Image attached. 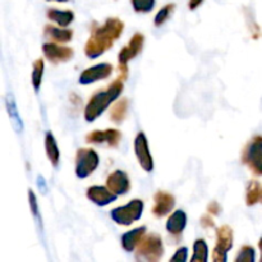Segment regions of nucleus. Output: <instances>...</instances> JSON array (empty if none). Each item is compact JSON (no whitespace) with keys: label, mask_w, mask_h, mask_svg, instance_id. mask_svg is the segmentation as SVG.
<instances>
[{"label":"nucleus","mask_w":262,"mask_h":262,"mask_svg":"<svg viewBox=\"0 0 262 262\" xmlns=\"http://www.w3.org/2000/svg\"><path fill=\"white\" fill-rule=\"evenodd\" d=\"M124 31V22L117 17H110L102 25L94 23L91 35L84 43V55L89 59H97L113 48Z\"/></svg>","instance_id":"nucleus-1"},{"label":"nucleus","mask_w":262,"mask_h":262,"mask_svg":"<svg viewBox=\"0 0 262 262\" xmlns=\"http://www.w3.org/2000/svg\"><path fill=\"white\" fill-rule=\"evenodd\" d=\"M124 81L122 79H115L113 81L109 86L105 87V90H100V91L95 92L91 97H90L89 102H87L86 107L83 112V118L86 122L92 123L102 115V113L113 104L117 101L122 95L123 90H124Z\"/></svg>","instance_id":"nucleus-2"},{"label":"nucleus","mask_w":262,"mask_h":262,"mask_svg":"<svg viewBox=\"0 0 262 262\" xmlns=\"http://www.w3.org/2000/svg\"><path fill=\"white\" fill-rule=\"evenodd\" d=\"M143 45H145V36L137 32L130 37L129 42L119 51V54H118L119 77L118 78L122 79V81H125L128 78V63L142 53Z\"/></svg>","instance_id":"nucleus-3"},{"label":"nucleus","mask_w":262,"mask_h":262,"mask_svg":"<svg viewBox=\"0 0 262 262\" xmlns=\"http://www.w3.org/2000/svg\"><path fill=\"white\" fill-rule=\"evenodd\" d=\"M165 248H164L163 239L158 233H150L142 238L136 251V260L158 262L164 256Z\"/></svg>","instance_id":"nucleus-4"},{"label":"nucleus","mask_w":262,"mask_h":262,"mask_svg":"<svg viewBox=\"0 0 262 262\" xmlns=\"http://www.w3.org/2000/svg\"><path fill=\"white\" fill-rule=\"evenodd\" d=\"M241 161L247 166L256 177H262V136L257 135L251 138L243 147Z\"/></svg>","instance_id":"nucleus-5"},{"label":"nucleus","mask_w":262,"mask_h":262,"mask_svg":"<svg viewBox=\"0 0 262 262\" xmlns=\"http://www.w3.org/2000/svg\"><path fill=\"white\" fill-rule=\"evenodd\" d=\"M145 204L142 200L135 199L130 200L124 206L115 207L110 211V217L113 222L122 227H129L133 223L138 222L143 214Z\"/></svg>","instance_id":"nucleus-6"},{"label":"nucleus","mask_w":262,"mask_h":262,"mask_svg":"<svg viewBox=\"0 0 262 262\" xmlns=\"http://www.w3.org/2000/svg\"><path fill=\"white\" fill-rule=\"evenodd\" d=\"M100 156L94 148H78L74 161V173L79 179H84L94 174L99 168Z\"/></svg>","instance_id":"nucleus-7"},{"label":"nucleus","mask_w":262,"mask_h":262,"mask_svg":"<svg viewBox=\"0 0 262 262\" xmlns=\"http://www.w3.org/2000/svg\"><path fill=\"white\" fill-rule=\"evenodd\" d=\"M133 148H135V155L142 170L146 171V173H151L155 168V164H154V158L150 152L148 141L145 133L138 132L136 135Z\"/></svg>","instance_id":"nucleus-8"},{"label":"nucleus","mask_w":262,"mask_h":262,"mask_svg":"<svg viewBox=\"0 0 262 262\" xmlns=\"http://www.w3.org/2000/svg\"><path fill=\"white\" fill-rule=\"evenodd\" d=\"M86 142L92 145H104L106 143L110 148H117L122 141V132L114 128H107L105 130H92L86 135Z\"/></svg>","instance_id":"nucleus-9"},{"label":"nucleus","mask_w":262,"mask_h":262,"mask_svg":"<svg viewBox=\"0 0 262 262\" xmlns=\"http://www.w3.org/2000/svg\"><path fill=\"white\" fill-rule=\"evenodd\" d=\"M113 64L110 63H100L94 67L84 69L79 76V84L82 86H87V84H92L95 82L104 81V79L109 78L113 74Z\"/></svg>","instance_id":"nucleus-10"},{"label":"nucleus","mask_w":262,"mask_h":262,"mask_svg":"<svg viewBox=\"0 0 262 262\" xmlns=\"http://www.w3.org/2000/svg\"><path fill=\"white\" fill-rule=\"evenodd\" d=\"M42 53L45 58L53 64L67 63L74 55V50L69 46H63L61 43L46 42L42 45Z\"/></svg>","instance_id":"nucleus-11"},{"label":"nucleus","mask_w":262,"mask_h":262,"mask_svg":"<svg viewBox=\"0 0 262 262\" xmlns=\"http://www.w3.org/2000/svg\"><path fill=\"white\" fill-rule=\"evenodd\" d=\"M154 201L155 204H154L151 212L156 219H163V217L170 215L176 207V197L166 191L156 192L154 194Z\"/></svg>","instance_id":"nucleus-12"},{"label":"nucleus","mask_w":262,"mask_h":262,"mask_svg":"<svg viewBox=\"0 0 262 262\" xmlns=\"http://www.w3.org/2000/svg\"><path fill=\"white\" fill-rule=\"evenodd\" d=\"M106 187L117 196H124L130 191V179L123 170H115L106 178Z\"/></svg>","instance_id":"nucleus-13"},{"label":"nucleus","mask_w":262,"mask_h":262,"mask_svg":"<svg viewBox=\"0 0 262 262\" xmlns=\"http://www.w3.org/2000/svg\"><path fill=\"white\" fill-rule=\"evenodd\" d=\"M86 197L97 206H107L117 201L118 196L113 193L106 186H91L87 188Z\"/></svg>","instance_id":"nucleus-14"},{"label":"nucleus","mask_w":262,"mask_h":262,"mask_svg":"<svg viewBox=\"0 0 262 262\" xmlns=\"http://www.w3.org/2000/svg\"><path fill=\"white\" fill-rule=\"evenodd\" d=\"M187 222H188V217H187L186 211H183V210H176L174 212H171L170 216L166 220V232L171 237L181 238L187 227Z\"/></svg>","instance_id":"nucleus-15"},{"label":"nucleus","mask_w":262,"mask_h":262,"mask_svg":"<svg viewBox=\"0 0 262 262\" xmlns=\"http://www.w3.org/2000/svg\"><path fill=\"white\" fill-rule=\"evenodd\" d=\"M147 232V228L145 225L142 227L135 228V229L129 230V232L124 233L120 238V243H122V247L125 252H133L136 248L138 247V245L141 243L142 238L146 235Z\"/></svg>","instance_id":"nucleus-16"},{"label":"nucleus","mask_w":262,"mask_h":262,"mask_svg":"<svg viewBox=\"0 0 262 262\" xmlns=\"http://www.w3.org/2000/svg\"><path fill=\"white\" fill-rule=\"evenodd\" d=\"M233 242H234V233L229 225H222L217 228L216 246L214 247V251L228 253L233 248Z\"/></svg>","instance_id":"nucleus-17"},{"label":"nucleus","mask_w":262,"mask_h":262,"mask_svg":"<svg viewBox=\"0 0 262 262\" xmlns=\"http://www.w3.org/2000/svg\"><path fill=\"white\" fill-rule=\"evenodd\" d=\"M43 36L53 42L68 43L73 38V31L67 27H55L53 25H46L43 27Z\"/></svg>","instance_id":"nucleus-18"},{"label":"nucleus","mask_w":262,"mask_h":262,"mask_svg":"<svg viewBox=\"0 0 262 262\" xmlns=\"http://www.w3.org/2000/svg\"><path fill=\"white\" fill-rule=\"evenodd\" d=\"M46 17H48L49 20L56 23L60 27H69L74 20V12L69 9L60 10L55 9V8H50L46 12Z\"/></svg>","instance_id":"nucleus-19"},{"label":"nucleus","mask_w":262,"mask_h":262,"mask_svg":"<svg viewBox=\"0 0 262 262\" xmlns=\"http://www.w3.org/2000/svg\"><path fill=\"white\" fill-rule=\"evenodd\" d=\"M45 152L51 165L54 168H58L59 163H60V151H59L55 137L51 132L45 133Z\"/></svg>","instance_id":"nucleus-20"},{"label":"nucleus","mask_w":262,"mask_h":262,"mask_svg":"<svg viewBox=\"0 0 262 262\" xmlns=\"http://www.w3.org/2000/svg\"><path fill=\"white\" fill-rule=\"evenodd\" d=\"M128 109H129L128 99L123 97V99L117 100L112 109H110V120L115 123V124H122L125 120V118H127Z\"/></svg>","instance_id":"nucleus-21"},{"label":"nucleus","mask_w":262,"mask_h":262,"mask_svg":"<svg viewBox=\"0 0 262 262\" xmlns=\"http://www.w3.org/2000/svg\"><path fill=\"white\" fill-rule=\"evenodd\" d=\"M262 199V187L258 181H250L246 189V205L255 206Z\"/></svg>","instance_id":"nucleus-22"},{"label":"nucleus","mask_w":262,"mask_h":262,"mask_svg":"<svg viewBox=\"0 0 262 262\" xmlns=\"http://www.w3.org/2000/svg\"><path fill=\"white\" fill-rule=\"evenodd\" d=\"M209 260V246L206 241L199 238L193 243V255H192V262H206Z\"/></svg>","instance_id":"nucleus-23"},{"label":"nucleus","mask_w":262,"mask_h":262,"mask_svg":"<svg viewBox=\"0 0 262 262\" xmlns=\"http://www.w3.org/2000/svg\"><path fill=\"white\" fill-rule=\"evenodd\" d=\"M43 71H45V61L43 59H36L32 64V74H31V82H32L33 90L38 92L41 83H42Z\"/></svg>","instance_id":"nucleus-24"},{"label":"nucleus","mask_w":262,"mask_h":262,"mask_svg":"<svg viewBox=\"0 0 262 262\" xmlns=\"http://www.w3.org/2000/svg\"><path fill=\"white\" fill-rule=\"evenodd\" d=\"M174 9H176V4H174V3H169V4L164 5V7L156 13L155 18H154V25H155L156 27H161V26L171 17Z\"/></svg>","instance_id":"nucleus-25"},{"label":"nucleus","mask_w":262,"mask_h":262,"mask_svg":"<svg viewBox=\"0 0 262 262\" xmlns=\"http://www.w3.org/2000/svg\"><path fill=\"white\" fill-rule=\"evenodd\" d=\"M133 10L141 14H147L155 8L156 0H130Z\"/></svg>","instance_id":"nucleus-26"},{"label":"nucleus","mask_w":262,"mask_h":262,"mask_svg":"<svg viewBox=\"0 0 262 262\" xmlns=\"http://www.w3.org/2000/svg\"><path fill=\"white\" fill-rule=\"evenodd\" d=\"M256 260L255 248L252 246H242L241 250L238 251V255L235 257L237 262H253Z\"/></svg>","instance_id":"nucleus-27"},{"label":"nucleus","mask_w":262,"mask_h":262,"mask_svg":"<svg viewBox=\"0 0 262 262\" xmlns=\"http://www.w3.org/2000/svg\"><path fill=\"white\" fill-rule=\"evenodd\" d=\"M7 105H8V113H9L10 118H12V120H13V124H14V127H15V125H17L15 123H20V120H19V117H18L17 107H15L14 100H13L12 96H8Z\"/></svg>","instance_id":"nucleus-28"},{"label":"nucleus","mask_w":262,"mask_h":262,"mask_svg":"<svg viewBox=\"0 0 262 262\" xmlns=\"http://www.w3.org/2000/svg\"><path fill=\"white\" fill-rule=\"evenodd\" d=\"M188 260V248L184 246V247H181L177 250V252L171 256L170 262H186Z\"/></svg>","instance_id":"nucleus-29"},{"label":"nucleus","mask_w":262,"mask_h":262,"mask_svg":"<svg viewBox=\"0 0 262 262\" xmlns=\"http://www.w3.org/2000/svg\"><path fill=\"white\" fill-rule=\"evenodd\" d=\"M28 202H30V207H31V212H32L33 216L37 219L38 217V204H37V199H36V194L32 189H28Z\"/></svg>","instance_id":"nucleus-30"},{"label":"nucleus","mask_w":262,"mask_h":262,"mask_svg":"<svg viewBox=\"0 0 262 262\" xmlns=\"http://www.w3.org/2000/svg\"><path fill=\"white\" fill-rule=\"evenodd\" d=\"M211 216L212 215H210L209 212H207V215H202L201 216L200 224H201V227L204 229H212V228H215V222Z\"/></svg>","instance_id":"nucleus-31"},{"label":"nucleus","mask_w":262,"mask_h":262,"mask_svg":"<svg viewBox=\"0 0 262 262\" xmlns=\"http://www.w3.org/2000/svg\"><path fill=\"white\" fill-rule=\"evenodd\" d=\"M207 212L212 216H219L222 214V206L217 201H211L209 205H207Z\"/></svg>","instance_id":"nucleus-32"},{"label":"nucleus","mask_w":262,"mask_h":262,"mask_svg":"<svg viewBox=\"0 0 262 262\" xmlns=\"http://www.w3.org/2000/svg\"><path fill=\"white\" fill-rule=\"evenodd\" d=\"M205 0H188V8L191 10H196Z\"/></svg>","instance_id":"nucleus-33"},{"label":"nucleus","mask_w":262,"mask_h":262,"mask_svg":"<svg viewBox=\"0 0 262 262\" xmlns=\"http://www.w3.org/2000/svg\"><path fill=\"white\" fill-rule=\"evenodd\" d=\"M258 248H260V251H261V262H262V238L258 241Z\"/></svg>","instance_id":"nucleus-34"},{"label":"nucleus","mask_w":262,"mask_h":262,"mask_svg":"<svg viewBox=\"0 0 262 262\" xmlns=\"http://www.w3.org/2000/svg\"><path fill=\"white\" fill-rule=\"evenodd\" d=\"M46 2H58V3H67L69 0H46Z\"/></svg>","instance_id":"nucleus-35"},{"label":"nucleus","mask_w":262,"mask_h":262,"mask_svg":"<svg viewBox=\"0 0 262 262\" xmlns=\"http://www.w3.org/2000/svg\"><path fill=\"white\" fill-rule=\"evenodd\" d=\"M261 202H262V199H261Z\"/></svg>","instance_id":"nucleus-36"}]
</instances>
